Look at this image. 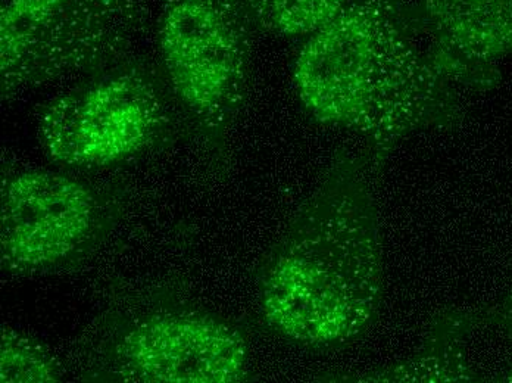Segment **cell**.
Instances as JSON below:
<instances>
[{"instance_id":"6da1fadb","label":"cell","mask_w":512,"mask_h":383,"mask_svg":"<svg viewBox=\"0 0 512 383\" xmlns=\"http://www.w3.org/2000/svg\"><path fill=\"white\" fill-rule=\"evenodd\" d=\"M420 36L402 0H351L308 36L293 65L308 114L362 137L376 173L411 136L464 121L458 87L421 48Z\"/></svg>"},{"instance_id":"7a4b0ae2","label":"cell","mask_w":512,"mask_h":383,"mask_svg":"<svg viewBox=\"0 0 512 383\" xmlns=\"http://www.w3.org/2000/svg\"><path fill=\"white\" fill-rule=\"evenodd\" d=\"M374 174L365 155L340 154L262 261V319L287 341L343 347L376 320L383 244Z\"/></svg>"},{"instance_id":"3957f363","label":"cell","mask_w":512,"mask_h":383,"mask_svg":"<svg viewBox=\"0 0 512 383\" xmlns=\"http://www.w3.org/2000/svg\"><path fill=\"white\" fill-rule=\"evenodd\" d=\"M173 90L164 71L118 61L51 99L39 114V139L53 163L105 168L161 148L176 130Z\"/></svg>"},{"instance_id":"277c9868","label":"cell","mask_w":512,"mask_h":383,"mask_svg":"<svg viewBox=\"0 0 512 383\" xmlns=\"http://www.w3.org/2000/svg\"><path fill=\"white\" fill-rule=\"evenodd\" d=\"M145 0H0L3 102L118 62L146 24Z\"/></svg>"},{"instance_id":"5b68a950","label":"cell","mask_w":512,"mask_h":383,"mask_svg":"<svg viewBox=\"0 0 512 383\" xmlns=\"http://www.w3.org/2000/svg\"><path fill=\"white\" fill-rule=\"evenodd\" d=\"M248 24L242 0H165L159 20L167 82L218 155L226 151L248 93Z\"/></svg>"},{"instance_id":"8992f818","label":"cell","mask_w":512,"mask_h":383,"mask_svg":"<svg viewBox=\"0 0 512 383\" xmlns=\"http://www.w3.org/2000/svg\"><path fill=\"white\" fill-rule=\"evenodd\" d=\"M0 195V263L11 274L76 264L114 227L111 201L89 183L59 171L8 170Z\"/></svg>"},{"instance_id":"52a82bcc","label":"cell","mask_w":512,"mask_h":383,"mask_svg":"<svg viewBox=\"0 0 512 383\" xmlns=\"http://www.w3.org/2000/svg\"><path fill=\"white\" fill-rule=\"evenodd\" d=\"M101 369L139 383L245 381L249 347L243 333L214 314L189 307L143 311L103 342Z\"/></svg>"},{"instance_id":"ba28073f","label":"cell","mask_w":512,"mask_h":383,"mask_svg":"<svg viewBox=\"0 0 512 383\" xmlns=\"http://www.w3.org/2000/svg\"><path fill=\"white\" fill-rule=\"evenodd\" d=\"M437 67L458 89L485 93L512 56V0H417L410 6Z\"/></svg>"},{"instance_id":"9c48e42d","label":"cell","mask_w":512,"mask_h":383,"mask_svg":"<svg viewBox=\"0 0 512 383\" xmlns=\"http://www.w3.org/2000/svg\"><path fill=\"white\" fill-rule=\"evenodd\" d=\"M351 0H242L249 23L277 36H311Z\"/></svg>"},{"instance_id":"30bf717a","label":"cell","mask_w":512,"mask_h":383,"mask_svg":"<svg viewBox=\"0 0 512 383\" xmlns=\"http://www.w3.org/2000/svg\"><path fill=\"white\" fill-rule=\"evenodd\" d=\"M61 379V364L42 342L9 325L2 326L0 382L53 383Z\"/></svg>"},{"instance_id":"8fae6325","label":"cell","mask_w":512,"mask_h":383,"mask_svg":"<svg viewBox=\"0 0 512 383\" xmlns=\"http://www.w3.org/2000/svg\"><path fill=\"white\" fill-rule=\"evenodd\" d=\"M477 342L490 344L495 363L493 381L512 382V292L505 300L487 308L471 310Z\"/></svg>"}]
</instances>
